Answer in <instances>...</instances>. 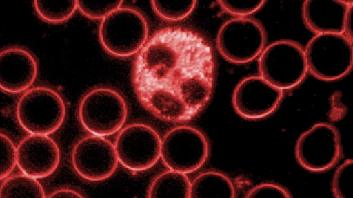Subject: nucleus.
Returning a JSON list of instances; mask_svg holds the SVG:
<instances>
[{"mask_svg": "<svg viewBox=\"0 0 353 198\" xmlns=\"http://www.w3.org/2000/svg\"><path fill=\"white\" fill-rule=\"evenodd\" d=\"M212 47L198 33L180 27L157 31L138 52L132 81L142 106L160 120L192 119L212 94Z\"/></svg>", "mask_w": 353, "mask_h": 198, "instance_id": "1", "label": "nucleus"}, {"mask_svg": "<svg viewBox=\"0 0 353 198\" xmlns=\"http://www.w3.org/2000/svg\"><path fill=\"white\" fill-rule=\"evenodd\" d=\"M15 111L19 125L26 132L47 135L61 126L66 107L57 91L47 86H36L21 96Z\"/></svg>", "mask_w": 353, "mask_h": 198, "instance_id": "2", "label": "nucleus"}, {"mask_svg": "<svg viewBox=\"0 0 353 198\" xmlns=\"http://www.w3.org/2000/svg\"><path fill=\"white\" fill-rule=\"evenodd\" d=\"M258 69L259 76L276 88H294L308 73L304 48L291 40L272 42L259 56Z\"/></svg>", "mask_w": 353, "mask_h": 198, "instance_id": "3", "label": "nucleus"}, {"mask_svg": "<svg viewBox=\"0 0 353 198\" xmlns=\"http://www.w3.org/2000/svg\"><path fill=\"white\" fill-rule=\"evenodd\" d=\"M148 31L147 21L141 12L131 8H119L102 20L99 36L106 52L125 58L141 50L147 42Z\"/></svg>", "mask_w": 353, "mask_h": 198, "instance_id": "4", "label": "nucleus"}, {"mask_svg": "<svg viewBox=\"0 0 353 198\" xmlns=\"http://www.w3.org/2000/svg\"><path fill=\"white\" fill-rule=\"evenodd\" d=\"M352 43L343 34H315L304 48L308 72L324 81L343 78L352 67Z\"/></svg>", "mask_w": 353, "mask_h": 198, "instance_id": "5", "label": "nucleus"}, {"mask_svg": "<svg viewBox=\"0 0 353 198\" xmlns=\"http://www.w3.org/2000/svg\"><path fill=\"white\" fill-rule=\"evenodd\" d=\"M78 116L81 125L92 135L108 136L123 126L127 119L128 107L118 91L97 87L82 98Z\"/></svg>", "mask_w": 353, "mask_h": 198, "instance_id": "6", "label": "nucleus"}, {"mask_svg": "<svg viewBox=\"0 0 353 198\" xmlns=\"http://www.w3.org/2000/svg\"><path fill=\"white\" fill-rule=\"evenodd\" d=\"M266 34L263 25L250 17H234L220 27L216 38L219 54L235 64L251 62L265 47Z\"/></svg>", "mask_w": 353, "mask_h": 198, "instance_id": "7", "label": "nucleus"}, {"mask_svg": "<svg viewBox=\"0 0 353 198\" xmlns=\"http://www.w3.org/2000/svg\"><path fill=\"white\" fill-rule=\"evenodd\" d=\"M209 152V143L205 135L190 126L170 129L161 140L163 163L169 170L183 174L199 169L205 163Z\"/></svg>", "mask_w": 353, "mask_h": 198, "instance_id": "8", "label": "nucleus"}, {"mask_svg": "<svg viewBox=\"0 0 353 198\" xmlns=\"http://www.w3.org/2000/svg\"><path fill=\"white\" fill-rule=\"evenodd\" d=\"M161 140L149 125L133 123L118 133L114 148L118 161L127 169L140 172L152 168L161 157Z\"/></svg>", "mask_w": 353, "mask_h": 198, "instance_id": "9", "label": "nucleus"}, {"mask_svg": "<svg viewBox=\"0 0 353 198\" xmlns=\"http://www.w3.org/2000/svg\"><path fill=\"white\" fill-rule=\"evenodd\" d=\"M341 154L340 135L327 122H319L303 133L295 145L299 164L312 172H322L332 168Z\"/></svg>", "mask_w": 353, "mask_h": 198, "instance_id": "10", "label": "nucleus"}, {"mask_svg": "<svg viewBox=\"0 0 353 198\" xmlns=\"http://www.w3.org/2000/svg\"><path fill=\"white\" fill-rule=\"evenodd\" d=\"M71 161L75 172L90 182L109 178L119 162L114 144L103 137L94 135H86L76 143Z\"/></svg>", "mask_w": 353, "mask_h": 198, "instance_id": "11", "label": "nucleus"}, {"mask_svg": "<svg viewBox=\"0 0 353 198\" xmlns=\"http://www.w3.org/2000/svg\"><path fill=\"white\" fill-rule=\"evenodd\" d=\"M283 91L259 75L249 76L235 87L232 98L235 111L242 118L258 120L272 114L279 107Z\"/></svg>", "mask_w": 353, "mask_h": 198, "instance_id": "12", "label": "nucleus"}, {"mask_svg": "<svg viewBox=\"0 0 353 198\" xmlns=\"http://www.w3.org/2000/svg\"><path fill=\"white\" fill-rule=\"evenodd\" d=\"M61 154L57 142L47 135H29L17 147V164L32 178L52 175L59 166Z\"/></svg>", "mask_w": 353, "mask_h": 198, "instance_id": "13", "label": "nucleus"}, {"mask_svg": "<svg viewBox=\"0 0 353 198\" xmlns=\"http://www.w3.org/2000/svg\"><path fill=\"white\" fill-rule=\"evenodd\" d=\"M38 74L35 57L26 49L12 46L0 52V89L19 94L29 89Z\"/></svg>", "mask_w": 353, "mask_h": 198, "instance_id": "14", "label": "nucleus"}, {"mask_svg": "<svg viewBox=\"0 0 353 198\" xmlns=\"http://www.w3.org/2000/svg\"><path fill=\"white\" fill-rule=\"evenodd\" d=\"M352 6V1L307 0L302 5V16L315 34H343L345 17Z\"/></svg>", "mask_w": 353, "mask_h": 198, "instance_id": "15", "label": "nucleus"}, {"mask_svg": "<svg viewBox=\"0 0 353 198\" xmlns=\"http://www.w3.org/2000/svg\"><path fill=\"white\" fill-rule=\"evenodd\" d=\"M232 181L224 173L208 170L199 174L190 186V198H235Z\"/></svg>", "mask_w": 353, "mask_h": 198, "instance_id": "16", "label": "nucleus"}, {"mask_svg": "<svg viewBox=\"0 0 353 198\" xmlns=\"http://www.w3.org/2000/svg\"><path fill=\"white\" fill-rule=\"evenodd\" d=\"M190 186L185 174L166 170L152 181L147 198H190Z\"/></svg>", "mask_w": 353, "mask_h": 198, "instance_id": "17", "label": "nucleus"}, {"mask_svg": "<svg viewBox=\"0 0 353 198\" xmlns=\"http://www.w3.org/2000/svg\"><path fill=\"white\" fill-rule=\"evenodd\" d=\"M0 198H46L42 185L34 178L17 174L0 185Z\"/></svg>", "mask_w": 353, "mask_h": 198, "instance_id": "18", "label": "nucleus"}, {"mask_svg": "<svg viewBox=\"0 0 353 198\" xmlns=\"http://www.w3.org/2000/svg\"><path fill=\"white\" fill-rule=\"evenodd\" d=\"M34 7L43 20L57 23L69 19L77 9V1L36 0Z\"/></svg>", "mask_w": 353, "mask_h": 198, "instance_id": "19", "label": "nucleus"}, {"mask_svg": "<svg viewBox=\"0 0 353 198\" xmlns=\"http://www.w3.org/2000/svg\"><path fill=\"white\" fill-rule=\"evenodd\" d=\"M196 1H152L154 11L168 21H179L189 16L196 7Z\"/></svg>", "mask_w": 353, "mask_h": 198, "instance_id": "20", "label": "nucleus"}, {"mask_svg": "<svg viewBox=\"0 0 353 198\" xmlns=\"http://www.w3.org/2000/svg\"><path fill=\"white\" fill-rule=\"evenodd\" d=\"M335 198H353V161L346 160L335 171L332 182Z\"/></svg>", "mask_w": 353, "mask_h": 198, "instance_id": "21", "label": "nucleus"}, {"mask_svg": "<svg viewBox=\"0 0 353 198\" xmlns=\"http://www.w3.org/2000/svg\"><path fill=\"white\" fill-rule=\"evenodd\" d=\"M122 1H77V8L92 19H103L109 14L121 8Z\"/></svg>", "mask_w": 353, "mask_h": 198, "instance_id": "22", "label": "nucleus"}, {"mask_svg": "<svg viewBox=\"0 0 353 198\" xmlns=\"http://www.w3.org/2000/svg\"><path fill=\"white\" fill-rule=\"evenodd\" d=\"M17 164V148L12 139L0 131V181L7 177Z\"/></svg>", "mask_w": 353, "mask_h": 198, "instance_id": "23", "label": "nucleus"}, {"mask_svg": "<svg viewBox=\"0 0 353 198\" xmlns=\"http://www.w3.org/2000/svg\"><path fill=\"white\" fill-rule=\"evenodd\" d=\"M219 6L236 17H248L259 10L265 3L263 0H220Z\"/></svg>", "mask_w": 353, "mask_h": 198, "instance_id": "24", "label": "nucleus"}, {"mask_svg": "<svg viewBox=\"0 0 353 198\" xmlns=\"http://www.w3.org/2000/svg\"><path fill=\"white\" fill-rule=\"evenodd\" d=\"M245 198H292L289 192L274 183H261L250 189Z\"/></svg>", "mask_w": 353, "mask_h": 198, "instance_id": "25", "label": "nucleus"}, {"mask_svg": "<svg viewBox=\"0 0 353 198\" xmlns=\"http://www.w3.org/2000/svg\"><path fill=\"white\" fill-rule=\"evenodd\" d=\"M46 198H85L81 193L76 190L62 188L55 190Z\"/></svg>", "mask_w": 353, "mask_h": 198, "instance_id": "26", "label": "nucleus"}]
</instances>
